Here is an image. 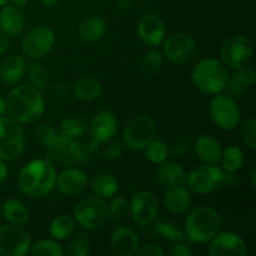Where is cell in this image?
I'll use <instances>...</instances> for the list:
<instances>
[{"label": "cell", "mask_w": 256, "mask_h": 256, "mask_svg": "<svg viewBox=\"0 0 256 256\" xmlns=\"http://www.w3.org/2000/svg\"><path fill=\"white\" fill-rule=\"evenodd\" d=\"M255 84V72L252 68H242L238 69L228 82V88L232 96L242 98L249 92L250 88Z\"/></svg>", "instance_id": "obj_24"}, {"label": "cell", "mask_w": 256, "mask_h": 256, "mask_svg": "<svg viewBox=\"0 0 256 256\" xmlns=\"http://www.w3.org/2000/svg\"><path fill=\"white\" fill-rule=\"evenodd\" d=\"M132 5V0H116L115 2V8L120 12H125V10L129 9V6Z\"/></svg>", "instance_id": "obj_48"}, {"label": "cell", "mask_w": 256, "mask_h": 256, "mask_svg": "<svg viewBox=\"0 0 256 256\" xmlns=\"http://www.w3.org/2000/svg\"><path fill=\"white\" fill-rule=\"evenodd\" d=\"M9 2L10 0H0V6H4V5H6Z\"/></svg>", "instance_id": "obj_55"}, {"label": "cell", "mask_w": 256, "mask_h": 256, "mask_svg": "<svg viewBox=\"0 0 256 256\" xmlns=\"http://www.w3.org/2000/svg\"><path fill=\"white\" fill-rule=\"evenodd\" d=\"M34 135L35 139L38 140V142L44 148H46L48 145L52 144L55 140V138L58 136L54 128H52V125L46 124V122H40V124H38L36 128L34 129Z\"/></svg>", "instance_id": "obj_41"}, {"label": "cell", "mask_w": 256, "mask_h": 256, "mask_svg": "<svg viewBox=\"0 0 256 256\" xmlns=\"http://www.w3.org/2000/svg\"><path fill=\"white\" fill-rule=\"evenodd\" d=\"M0 215H2V206H0Z\"/></svg>", "instance_id": "obj_56"}, {"label": "cell", "mask_w": 256, "mask_h": 256, "mask_svg": "<svg viewBox=\"0 0 256 256\" xmlns=\"http://www.w3.org/2000/svg\"><path fill=\"white\" fill-rule=\"evenodd\" d=\"M29 78L32 86L38 90L46 89L49 85V78H48V72L42 64L32 62L29 66Z\"/></svg>", "instance_id": "obj_37"}, {"label": "cell", "mask_w": 256, "mask_h": 256, "mask_svg": "<svg viewBox=\"0 0 256 256\" xmlns=\"http://www.w3.org/2000/svg\"><path fill=\"white\" fill-rule=\"evenodd\" d=\"M169 155V150L165 142L162 140L152 139L149 144L145 146V156L152 164H162L166 162V158Z\"/></svg>", "instance_id": "obj_34"}, {"label": "cell", "mask_w": 256, "mask_h": 256, "mask_svg": "<svg viewBox=\"0 0 256 256\" xmlns=\"http://www.w3.org/2000/svg\"><path fill=\"white\" fill-rule=\"evenodd\" d=\"M105 32H106V25H105L104 20L98 16L85 19L79 25V29H78L80 39L89 42H98V40L102 39L104 36Z\"/></svg>", "instance_id": "obj_28"}, {"label": "cell", "mask_w": 256, "mask_h": 256, "mask_svg": "<svg viewBox=\"0 0 256 256\" xmlns=\"http://www.w3.org/2000/svg\"><path fill=\"white\" fill-rule=\"evenodd\" d=\"M25 70H26V66H25L24 58L18 54L12 55L2 62V69H0L2 80L5 84H16L22 79Z\"/></svg>", "instance_id": "obj_25"}, {"label": "cell", "mask_w": 256, "mask_h": 256, "mask_svg": "<svg viewBox=\"0 0 256 256\" xmlns=\"http://www.w3.org/2000/svg\"><path fill=\"white\" fill-rule=\"evenodd\" d=\"M119 189V182L116 178L112 174H100L92 180V190L96 196L102 199H108L116 194Z\"/></svg>", "instance_id": "obj_29"}, {"label": "cell", "mask_w": 256, "mask_h": 256, "mask_svg": "<svg viewBox=\"0 0 256 256\" xmlns=\"http://www.w3.org/2000/svg\"><path fill=\"white\" fill-rule=\"evenodd\" d=\"M250 179H252V186L255 188L256 186V172L252 170V174H250Z\"/></svg>", "instance_id": "obj_54"}, {"label": "cell", "mask_w": 256, "mask_h": 256, "mask_svg": "<svg viewBox=\"0 0 256 256\" xmlns=\"http://www.w3.org/2000/svg\"><path fill=\"white\" fill-rule=\"evenodd\" d=\"M54 40L52 30L45 25H39L25 35L22 42V50L28 58L39 59L52 50Z\"/></svg>", "instance_id": "obj_12"}, {"label": "cell", "mask_w": 256, "mask_h": 256, "mask_svg": "<svg viewBox=\"0 0 256 256\" xmlns=\"http://www.w3.org/2000/svg\"><path fill=\"white\" fill-rule=\"evenodd\" d=\"M70 254L74 256H86L90 254V239L88 235H79L70 245Z\"/></svg>", "instance_id": "obj_42"}, {"label": "cell", "mask_w": 256, "mask_h": 256, "mask_svg": "<svg viewBox=\"0 0 256 256\" xmlns=\"http://www.w3.org/2000/svg\"><path fill=\"white\" fill-rule=\"evenodd\" d=\"M5 110H6V102H5V100L2 98H0V116L4 114Z\"/></svg>", "instance_id": "obj_53"}, {"label": "cell", "mask_w": 256, "mask_h": 256, "mask_svg": "<svg viewBox=\"0 0 256 256\" xmlns=\"http://www.w3.org/2000/svg\"><path fill=\"white\" fill-rule=\"evenodd\" d=\"M242 139L244 142L254 150L256 148V120L254 118L246 120V122L242 126Z\"/></svg>", "instance_id": "obj_43"}, {"label": "cell", "mask_w": 256, "mask_h": 256, "mask_svg": "<svg viewBox=\"0 0 256 256\" xmlns=\"http://www.w3.org/2000/svg\"><path fill=\"white\" fill-rule=\"evenodd\" d=\"M55 184L60 192L69 196H75V195L82 194L86 189L88 176L82 170L70 168L60 172Z\"/></svg>", "instance_id": "obj_19"}, {"label": "cell", "mask_w": 256, "mask_h": 256, "mask_svg": "<svg viewBox=\"0 0 256 256\" xmlns=\"http://www.w3.org/2000/svg\"><path fill=\"white\" fill-rule=\"evenodd\" d=\"M162 66V54L159 50H150L142 60V69L145 74L155 75Z\"/></svg>", "instance_id": "obj_35"}, {"label": "cell", "mask_w": 256, "mask_h": 256, "mask_svg": "<svg viewBox=\"0 0 256 256\" xmlns=\"http://www.w3.org/2000/svg\"><path fill=\"white\" fill-rule=\"evenodd\" d=\"M226 176L228 175L214 164H204L194 168L189 175H186V185L190 192L195 194H210L226 182Z\"/></svg>", "instance_id": "obj_6"}, {"label": "cell", "mask_w": 256, "mask_h": 256, "mask_svg": "<svg viewBox=\"0 0 256 256\" xmlns=\"http://www.w3.org/2000/svg\"><path fill=\"white\" fill-rule=\"evenodd\" d=\"M159 212V202L156 196L150 192H139L132 198L130 205L132 220L136 224L146 226L150 225L156 218Z\"/></svg>", "instance_id": "obj_13"}, {"label": "cell", "mask_w": 256, "mask_h": 256, "mask_svg": "<svg viewBox=\"0 0 256 256\" xmlns=\"http://www.w3.org/2000/svg\"><path fill=\"white\" fill-rule=\"evenodd\" d=\"M58 2H59V0H42V4L48 8H52L54 6V5H56Z\"/></svg>", "instance_id": "obj_52"}, {"label": "cell", "mask_w": 256, "mask_h": 256, "mask_svg": "<svg viewBox=\"0 0 256 256\" xmlns=\"http://www.w3.org/2000/svg\"><path fill=\"white\" fill-rule=\"evenodd\" d=\"M9 42H10L9 35H8L6 32H5L4 30L0 28V54H2V52L8 49V46H9Z\"/></svg>", "instance_id": "obj_47"}, {"label": "cell", "mask_w": 256, "mask_h": 256, "mask_svg": "<svg viewBox=\"0 0 256 256\" xmlns=\"http://www.w3.org/2000/svg\"><path fill=\"white\" fill-rule=\"evenodd\" d=\"M112 252L120 256H132L139 249V236L128 226H119L110 238Z\"/></svg>", "instance_id": "obj_20"}, {"label": "cell", "mask_w": 256, "mask_h": 256, "mask_svg": "<svg viewBox=\"0 0 256 256\" xmlns=\"http://www.w3.org/2000/svg\"><path fill=\"white\" fill-rule=\"evenodd\" d=\"M155 132L154 122L146 115H138L128 122L124 130V142L130 149L142 150L154 139Z\"/></svg>", "instance_id": "obj_9"}, {"label": "cell", "mask_w": 256, "mask_h": 256, "mask_svg": "<svg viewBox=\"0 0 256 256\" xmlns=\"http://www.w3.org/2000/svg\"><path fill=\"white\" fill-rule=\"evenodd\" d=\"M74 216L85 229H99L108 220V205L99 196L85 198L75 206Z\"/></svg>", "instance_id": "obj_8"}, {"label": "cell", "mask_w": 256, "mask_h": 256, "mask_svg": "<svg viewBox=\"0 0 256 256\" xmlns=\"http://www.w3.org/2000/svg\"><path fill=\"white\" fill-rule=\"evenodd\" d=\"M6 175H8V168H6V165H5L4 160L0 158V182H4L5 178H6Z\"/></svg>", "instance_id": "obj_50"}, {"label": "cell", "mask_w": 256, "mask_h": 256, "mask_svg": "<svg viewBox=\"0 0 256 256\" xmlns=\"http://www.w3.org/2000/svg\"><path fill=\"white\" fill-rule=\"evenodd\" d=\"M2 214L10 224L22 225L29 220V210L19 200L9 199L2 205Z\"/></svg>", "instance_id": "obj_30"}, {"label": "cell", "mask_w": 256, "mask_h": 256, "mask_svg": "<svg viewBox=\"0 0 256 256\" xmlns=\"http://www.w3.org/2000/svg\"><path fill=\"white\" fill-rule=\"evenodd\" d=\"M56 182V172L48 159H36L28 162L20 172L18 184L26 196L42 198L52 192Z\"/></svg>", "instance_id": "obj_1"}, {"label": "cell", "mask_w": 256, "mask_h": 256, "mask_svg": "<svg viewBox=\"0 0 256 256\" xmlns=\"http://www.w3.org/2000/svg\"><path fill=\"white\" fill-rule=\"evenodd\" d=\"M74 142L72 138L58 135L54 142L45 148V159L60 165H70L75 162Z\"/></svg>", "instance_id": "obj_17"}, {"label": "cell", "mask_w": 256, "mask_h": 256, "mask_svg": "<svg viewBox=\"0 0 256 256\" xmlns=\"http://www.w3.org/2000/svg\"><path fill=\"white\" fill-rule=\"evenodd\" d=\"M222 59L232 69H242L250 62L252 56V45L249 39L242 35H235L225 40L222 44Z\"/></svg>", "instance_id": "obj_11"}, {"label": "cell", "mask_w": 256, "mask_h": 256, "mask_svg": "<svg viewBox=\"0 0 256 256\" xmlns=\"http://www.w3.org/2000/svg\"><path fill=\"white\" fill-rule=\"evenodd\" d=\"M222 168L228 172H236L244 164V155L238 146H229L222 152Z\"/></svg>", "instance_id": "obj_33"}, {"label": "cell", "mask_w": 256, "mask_h": 256, "mask_svg": "<svg viewBox=\"0 0 256 256\" xmlns=\"http://www.w3.org/2000/svg\"><path fill=\"white\" fill-rule=\"evenodd\" d=\"M192 79L199 92L208 95H216L226 89L229 72L219 60L204 59L194 68Z\"/></svg>", "instance_id": "obj_3"}, {"label": "cell", "mask_w": 256, "mask_h": 256, "mask_svg": "<svg viewBox=\"0 0 256 256\" xmlns=\"http://www.w3.org/2000/svg\"><path fill=\"white\" fill-rule=\"evenodd\" d=\"M195 152L205 164H216L222 158V146L215 138L202 135L195 142Z\"/></svg>", "instance_id": "obj_23"}, {"label": "cell", "mask_w": 256, "mask_h": 256, "mask_svg": "<svg viewBox=\"0 0 256 256\" xmlns=\"http://www.w3.org/2000/svg\"><path fill=\"white\" fill-rule=\"evenodd\" d=\"M52 90H54L56 94L62 95L65 94V92H68V85L62 84V82H55V84H52Z\"/></svg>", "instance_id": "obj_49"}, {"label": "cell", "mask_w": 256, "mask_h": 256, "mask_svg": "<svg viewBox=\"0 0 256 256\" xmlns=\"http://www.w3.org/2000/svg\"><path fill=\"white\" fill-rule=\"evenodd\" d=\"M122 154V144L119 142H112L104 148L102 155L108 160H118Z\"/></svg>", "instance_id": "obj_44"}, {"label": "cell", "mask_w": 256, "mask_h": 256, "mask_svg": "<svg viewBox=\"0 0 256 256\" xmlns=\"http://www.w3.org/2000/svg\"><path fill=\"white\" fill-rule=\"evenodd\" d=\"M190 202H192V196L184 186L169 189L164 198L165 208L172 214L184 212L190 206Z\"/></svg>", "instance_id": "obj_27"}, {"label": "cell", "mask_w": 256, "mask_h": 256, "mask_svg": "<svg viewBox=\"0 0 256 256\" xmlns=\"http://www.w3.org/2000/svg\"><path fill=\"white\" fill-rule=\"evenodd\" d=\"M12 2V5L16 8H22L28 4V0H10Z\"/></svg>", "instance_id": "obj_51"}, {"label": "cell", "mask_w": 256, "mask_h": 256, "mask_svg": "<svg viewBox=\"0 0 256 256\" xmlns=\"http://www.w3.org/2000/svg\"><path fill=\"white\" fill-rule=\"evenodd\" d=\"M32 255H50V256H62V249L58 242L52 240H40L30 250Z\"/></svg>", "instance_id": "obj_38"}, {"label": "cell", "mask_w": 256, "mask_h": 256, "mask_svg": "<svg viewBox=\"0 0 256 256\" xmlns=\"http://www.w3.org/2000/svg\"><path fill=\"white\" fill-rule=\"evenodd\" d=\"M222 228V218L212 206H199L192 210L185 222L189 239L195 242H210Z\"/></svg>", "instance_id": "obj_4"}, {"label": "cell", "mask_w": 256, "mask_h": 256, "mask_svg": "<svg viewBox=\"0 0 256 256\" xmlns=\"http://www.w3.org/2000/svg\"><path fill=\"white\" fill-rule=\"evenodd\" d=\"M25 19L19 8L14 5H6L0 12V28L6 32L8 35L16 36L20 35L24 30Z\"/></svg>", "instance_id": "obj_22"}, {"label": "cell", "mask_w": 256, "mask_h": 256, "mask_svg": "<svg viewBox=\"0 0 256 256\" xmlns=\"http://www.w3.org/2000/svg\"><path fill=\"white\" fill-rule=\"evenodd\" d=\"M164 52L174 62H188L196 54V44L189 35L176 32L170 35L164 42Z\"/></svg>", "instance_id": "obj_14"}, {"label": "cell", "mask_w": 256, "mask_h": 256, "mask_svg": "<svg viewBox=\"0 0 256 256\" xmlns=\"http://www.w3.org/2000/svg\"><path fill=\"white\" fill-rule=\"evenodd\" d=\"M30 249V235L24 228L9 224L0 228V254L4 256H22Z\"/></svg>", "instance_id": "obj_10"}, {"label": "cell", "mask_w": 256, "mask_h": 256, "mask_svg": "<svg viewBox=\"0 0 256 256\" xmlns=\"http://www.w3.org/2000/svg\"><path fill=\"white\" fill-rule=\"evenodd\" d=\"M118 130V122L114 114L110 112H100L95 115L89 124V132L92 136V142L100 144L112 139Z\"/></svg>", "instance_id": "obj_16"}, {"label": "cell", "mask_w": 256, "mask_h": 256, "mask_svg": "<svg viewBox=\"0 0 256 256\" xmlns=\"http://www.w3.org/2000/svg\"><path fill=\"white\" fill-rule=\"evenodd\" d=\"M139 36L145 44L156 46L165 39L164 22L155 14H146L140 19L138 26Z\"/></svg>", "instance_id": "obj_18"}, {"label": "cell", "mask_w": 256, "mask_h": 256, "mask_svg": "<svg viewBox=\"0 0 256 256\" xmlns=\"http://www.w3.org/2000/svg\"><path fill=\"white\" fill-rule=\"evenodd\" d=\"M152 232L155 235H159L160 238L169 242H179L185 239V235L174 222L169 220H159L152 225Z\"/></svg>", "instance_id": "obj_32"}, {"label": "cell", "mask_w": 256, "mask_h": 256, "mask_svg": "<svg viewBox=\"0 0 256 256\" xmlns=\"http://www.w3.org/2000/svg\"><path fill=\"white\" fill-rule=\"evenodd\" d=\"M209 112L214 124L225 132H232L236 129L242 119L239 105L230 95L219 94L212 98Z\"/></svg>", "instance_id": "obj_7"}, {"label": "cell", "mask_w": 256, "mask_h": 256, "mask_svg": "<svg viewBox=\"0 0 256 256\" xmlns=\"http://www.w3.org/2000/svg\"><path fill=\"white\" fill-rule=\"evenodd\" d=\"M209 246V254L212 256H245L248 255V248L244 240L236 232H218Z\"/></svg>", "instance_id": "obj_15"}, {"label": "cell", "mask_w": 256, "mask_h": 256, "mask_svg": "<svg viewBox=\"0 0 256 256\" xmlns=\"http://www.w3.org/2000/svg\"><path fill=\"white\" fill-rule=\"evenodd\" d=\"M156 179L166 189L182 188L186 184V174L176 162H162L156 170Z\"/></svg>", "instance_id": "obj_21"}, {"label": "cell", "mask_w": 256, "mask_h": 256, "mask_svg": "<svg viewBox=\"0 0 256 256\" xmlns=\"http://www.w3.org/2000/svg\"><path fill=\"white\" fill-rule=\"evenodd\" d=\"M24 152V132L12 118L0 116V158L14 162Z\"/></svg>", "instance_id": "obj_5"}, {"label": "cell", "mask_w": 256, "mask_h": 256, "mask_svg": "<svg viewBox=\"0 0 256 256\" xmlns=\"http://www.w3.org/2000/svg\"><path fill=\"white\" fill-rule=\"evenodd\" d=\"M129 210V204L124 196H115L108 205V218L112 220H122Z\"/></svg>", "instance_id": "obj_39"}, {"label": "cell", "mask_w": 256, "mask_h": 256, "mask_svg": "<svg viewBox=\"0 0 256 256\" xmlns=\"http://www.w3.org/2000/svg\"><path fill=\"white\" fill-rule=\"evenodd\" d=\"M98 145L95 142H90V144H85V142H74V158L75 162L79 164H89L92 160V154L96 150Z\"/></svg>", "instance_id": "obj_40"}, {"label": "cell", "mask_w": 256, "mask_h": 256, "mask_svg": "<svg viewBox=\"0 0 256 256\" xmlns=\"http://www.w3.org/2000/svg\"><path fill=\"white\" fill-rule=\"evenodd\" d=\"M75 222L70 215L62 214L55 218L52 222L49 228V232L54 239L64 240L68 236H70L74 230Z\"/></svg>", "instance_id": "obj_31"}, {"label": "cell", "mask_w": 256, "mask_h": 256, "mask_svg": "<svg viewBox=\"0 0 256 256\" xmlns=\"http://www.w3.org/2000/svg\"><path fill=\"white\" fill-rule=\"evenodd\" d=\"M168 254L172 256H192V250L189 245H185L182 242H179L174 246H172V249L168 252Z\"/></svg>", "instance_id": "obj_46"}, {"label": "cell", "mask_w": 256, "mask_h": 256, "mask_svg": "<svg viewBox=\"0 0 256 256\" xmlns=\"http://www.w3.org/2000/svg\"><path fill=\"white\" fill-rule=\"evenodd\" d=\"M138 256H162L164 255V252L160 246L154 244H149V245H144L140 249L136 250L135 252Z\"/></svg>", "instance_id": "obj_45"}, {"label": "cell", "mask_w": 256, "mask_h": 256, "mask_svg": "<svg viewBox=\"0 0 256 256\" xmlns=\"http://www.w3.org/2000/svg\"><path fill=\"white\" fill-rule=\"evenodd\" d=\"M45 102L38 89L30 85H20L10 92L6 110L10 116L22 124H32L44 114Z\"/></svg>", "instance_id": "obj_2"}, {"label": "cell", "mask_w": 256, "mask_h": 256, "mask_svg": "<svg viewBox=\"0 0 256 256\" xmlns=\"http://www.w3.org/2000/svg\"><path fill=\"white\" fill-rule=\"evenodd\" d=\"M86 130V124L79 118H68L62 122V135L68 138H76L82 136Z\"/></svg>", "instance_id": "obj_36"}, {"label": "cell", "mask_w": 256, "mask_h": 256, "mask_svg": "<svg viewBox=\"0 0 256 256\" xmlns=\"http://www.w3.org/2000/svg\"><path fill=\"white\" fill-rule=\"evenodd\" d=\"M102 88L98 80L90 78H82L72 84V94L76 99L82 102H92L102 95Z\"/></svg>", "instance_id": "obj_26"}]
</instances>
